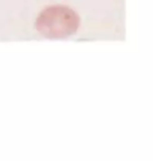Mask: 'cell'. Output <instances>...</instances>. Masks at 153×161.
Returning <instances> with one entry per match:
<instances>
[{"label":"cell","mask_w":153,"mask_h":161,"mask_svg":"<svg viewBox=\"0 0 153 161\" xmlns=\"http://www.w3.org/2000/svg\"><path fill=\"white\" fill-rule=\"evenodd\" d=\"M80 19L77 13L66 5H52L39 15L38 31L48 39H66L77 31Z\"/></svg>","instance_id":"1"}]
</instances>
